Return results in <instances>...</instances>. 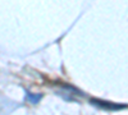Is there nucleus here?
Masks as SVG:
<instances>
[{"instance_id": "f257e3e1", "label": "nucleus", "mask_w": 128, "mask_h": 115, "mask_svg": "<svg viewBox=\"0 0 128 115\" xmlns=\"http://www.w3.org/2000/svg\"><path fill=\"white\" fill-rule=\"evenodd\" d=\"M91 104L96 105V108L105 109V110H122L127 108V105H118V104H112V102H106L101 100H95V99L91 100Z\"/></svg>"}, {"instance_id": "f03ea898", "label": "nucleus", "mask_w": 128, "mask_h": 115, "mask_svg": "<svg viewBox=\"0 0 128 115\" xmlns=\"http://www.w3.org/2000/svg\"><path fill=\"white\" fill-rule=\"evenodd\" d=\"M27 99H28V100H30L32 104H36V102H38V101H40L41 95H32V93H28Z\"/></svg>"}]
</instances>
